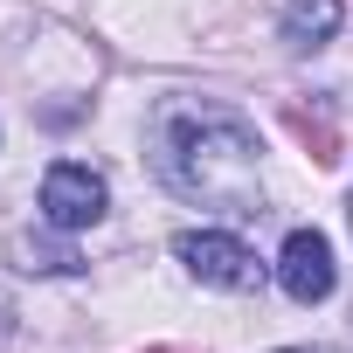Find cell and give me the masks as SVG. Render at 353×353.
I'll use <instances>...</instances> for the list:
<instances>
[{"mask_svg":"<svg viewBox=\"0 0 353 353\" xmlns=\"http://www.w3.org/2000/svg\"><path fill=\"white\" fill-rule=\"evenodd\" d=\"M277 353H332V346H277Z\"/></svg>","mask_w":353,"mask_h":353,"instance_id":"obj_7","label":"cell"},{"mask_svg":"<svg viewBox=\"0 0 353 353\" xmlns=\"http://www.w3.org/2000/svg\"><path fill=\"white\" fill-rule=\"evenodd\" d=\"M277 284H284V298H298V305H325L332 284H339L332 243H325L319 229H291L284 250H277Z\"/></svg>","mask_w":353,"mask_h":353,"instance_id":"obj_4","label":"cell"},{"mask_svg":"<svg viewBox=\"0 0 353 353\" xmlns=\"http://www.w3.org/2000/svg\"><path fill=\"white\" fill-rule=\"evenodd\" d=\"M104 208H111V188H104L97 166H83V159H56V166L42 173V215H49V229L77 236V229L104 222Z\"/></svg>","mask_w":353,"mask_h":353,"instance_id":"obj_3","label":"cell"},{"mask_svg":"<svg viewBox=\"0 0 353 353\" xmlns=\"http://www.w3.org/2000/svg\"><path fill=\"white\" fill-rule=\"evenodd\" d=\"M339 21H346V8H339V0H284L277 35H284L291 49H325V42L339 35Z\"/></svg>","mask_w":353,"mask_h":353,"instance_id":"obj_5","label":"cell"},{"mask_svg":"<svg viewBox=\"0 0 353 353\" xmlns=\"http://www.w3.org/2000/svg\"><path fill=\"white\" fill-rule=\"evenodd\" d=\"M152 173L181 201H201V208H222V215H256V201H263L256 125L222 97H159Z\"/></svg>","mask_w":353,"mask_h":353,"instance_id":"obj_1","label":"cell"},{"mask_svg":"<svg viewBox=\"0 0 353 353\" xmlns=\"http://www.w3.org/2000/svg\"><path fill=\"white\" fill-rule=\"evenodd\" d=\"M8 256H14L28 277H70V270L83 263L70 243H35V236H14V243H8Z\"/></svg>","mask_w":353,"mask_h":353,"instance_id":"obj_6","label":"cell"},{"mask_svg":"<svg viewBox=\"0 0 353 353\" xmlns=\"http://www.w3.org/2000/svg\"><path fill=\"white\" fill-rule=\"evenodd\" d=\"M173 256L188 263V277H201L215 291H256L263 284L256 250L243 236H229V229H181V236H173Z\"/></svg>","mask_w":353,"mask_h":353,"instance_id":"obj_2","label":"cell"}]
</instances>
